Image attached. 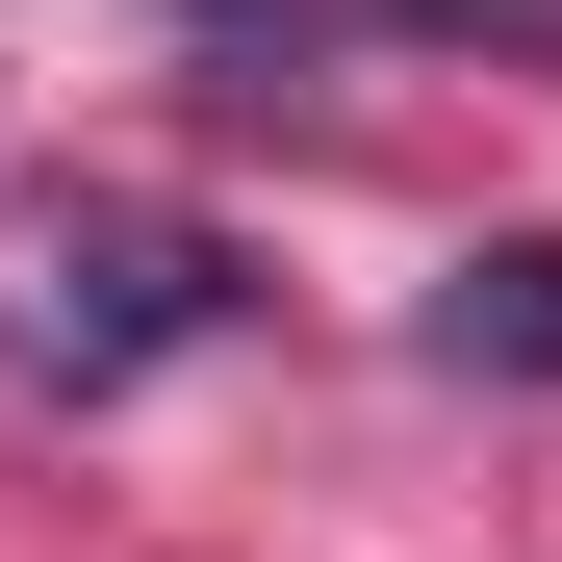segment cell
Segmentation results:
<instances>
[{
	"label": "cell",
	"mask_w": 562,
	"mask_h": 562,
	"mask_svg": "<svg viewBox=\"0 0 562 562\" xmlns=\"http://www.w3.org/2000/svg\"><path fill=\"white\" fill-rule=\"evenodd\" d=\"M179 333H231V231H179V205H52L0 256V358L26 384H154Z\"/></svg>",
	"instance_id": "1"
},
{
	"label": "cell",
	"mask_w": 562,
	"mask_h": 562,
	"mask_svg": "<svg viewBox=\"0 0 562 562\" xmlns=\"http://www.w3.org/2000/svg\"><path fill=\"white\" fill-rule=\"evenodd\" d=\"M435 358H460V384H562V231H486V256H460L435 281Z\"/></svg>",
	"instance_id": "2"
}]
</instances>
